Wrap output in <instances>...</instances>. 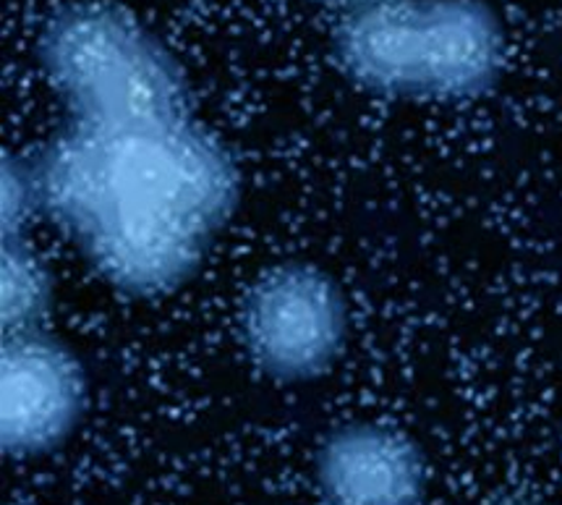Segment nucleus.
I'll use <instances>...</instances> for the list:
<instances>
[{
    "mask_svg": "<svg viewBox=\"0 0 562 505\" xmlns=\"http://www.w3.org/2000/svg\"><path fill=\"white\" fill-rule=\"evenodd\" d=\"M19 160L32 213L56 223L94 276L132 299L187 285L244 197L236 158L191 119L68 121Z\"/></svg>",
    "mask_w": 562,
    "mask_h": 505,
    "instance_id": "f257e3e1",
    "label": "nucleus"
},
{
    "mask_svg": "<svg viewBox=\"0 0 562 505\" xmlns=\"http://www.w3.org/2000/svg\"><path fill=\"white\" fill-rule=\"evenodd\" d=\"M333 56L367 92L471 100L497 85L505 32L484 0H372L338 19Z\"/></svg>",
    "mask_w": 562,
    "mask_h": 505,
    "instance_id": "f03ea898",
    "label": "nucleus"
},
{
    "mask_svg": "<svg viewBox=\"0 0 562 505\" xmlns=\"http://www.w3.org/2000/svg\"><path fill=\"white\" fill-rule=\"evenodd\" d=\"M37 64L71 124L134 126L191 119L183 64L121 5L100 0L60 5L40 26Z\"/></svg>",
    "mask_w": 562,
    "mask_h": 505,
    "instance_id": "7ed1b4c3",
    "label": "nucleus"
},
{
    "mask_svg": "<svg viewBox=\"0 0 562 505\" xmlns=\"http://www.w3.org/2000/svg\"><path fill=\"white\" fill-rule=\"evenodd\" d=\"M238 330L249 359L267 378L317 380L333 370L346 348V293L314 265H276L244 293Z\"/></svg>",
    "mask_w": 562,
    "mask_h": 505,
    "instance_id": "20e7f679",
    "label": "nucleus"
},
{
    "mask_svg": "<svg viewBox=\"0 0 562 505\" xmlns=\"http://www.w3.org/2000/svg\"><path fill=\"white\" fill-rule=\"evenodd\" d=\"M87 412V372L64 340L43 330L3 336L0 446L9 459H37L77 433Z\"/></svg>",
    "mask_w": 562,
    "mask_h": 505,
    "instance_id": "39448f33",
    "label": "nucleus"
},
{
    "mask_svg": "<svg viewBox=\"0 0 562 505\" xmlns=\"http://www.w3.org/2000/svg\"><path fill=\"white\" fill-rule=\"evenodd\" d=\"M314 484L325 505H424L427 459L419 442L376 422H351L322 438Z\"/></svg>",
    "mask_w": 562,
    "mask_h": 505,
    "instance_id": "423d86ee",
    "label": "nucleus"
},
{
    "mask_svg": "<svg viewBox=\"0 0 562 505\" xmlns=\"http://www.w3.org/2000/svg\"><path fill=\"white\" fill-rule=\"evenodd\" d=\"M0 323L3 336L43 330L53 310V276L24 234L3 236L0 251Z\"/></svg>",
    "mask_w": 562,
    "mask_h": 505,
    "instance_id": "0eeeda50",
    "label": "nucleus"
},
{
    "mask_svg": "<svg viewBox=\"0 0 562 505\" xmlns=\"http://www.w3.org/2000/svg\"><path fill=\"white\" fill-rule=\"evenodd\" d=\"M479 505H544V503L533 501V497H524V495H503V497H492V501H484Z\"/></svg>",
    "mask_w": 562,
    "mask_h": 505,
    "instance_id": "6e6552de",
    "label": "nucleus"
},
{
    "mask_svg": "<svg viewBox=\"0 0 562 505\" xmlns=\"http://www.w3.org/2000/svg\"><path fill=\"white\" fill-rule=\"evenodd\" d=\"M314 3H327V5H346V9H356V5L372 3V0H314Z\"/></svg>",
    "mask_w": 562,
    "mask_h": 505,
    "instance_id": "1a4fd4ad",
    "label": "nucleus"
}]
</instances>
